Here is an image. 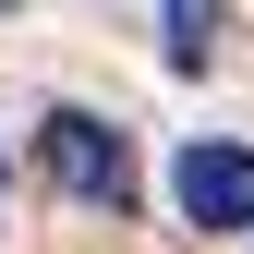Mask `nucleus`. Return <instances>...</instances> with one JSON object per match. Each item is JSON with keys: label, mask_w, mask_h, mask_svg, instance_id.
Instances as JSON below:
<instances>
[{"label": "nucleus", "mask_w": 254, "mask_h": 254, "mask_svg": "<svg viewBox=\"0 0 254 254\" xmlns=\"http://www.w3.org/2000/svg\"><path fill=\"white\" fill-rule=\"evenodd\" d=\"M37 182L61 206H133V133L109 109H49L37 121Z\"/></svg>", "instance_id": "f257e3e1"}, {"label": "nucleus", "mask_w": 254, "mask_h": 254, "mask_svg": "<svg viewBox=\"0 0 254 254\" xmlns=\"http://www.w3.org/2000/svg\"><path fill=\"white\" fill-rule=\"evenodd\" d=\"M170 206L194 230H218V242H254V145L242 133H194L170 157Z\"/></svg>", "instance_id": "f03ea898"}, {"label": "nucleus", "mask_w": 254, "mask_h": 254, "mask_svg": "<svg viewBox=\"0 0 254 254\" xmlns=\"http://www.w3.org/2000/svg\"><path fill=\"white\" fill-rule=\"evenodd\" d=\"M157 24H170V73H206L230 12H218V0H157Z\"/></svg>", "instance_id": "7ed1b4c3"}, {"label": "nucleus", "mask_w": 254, "mask_h": 254, "mask_svg": "<svg viewBox=\"0 0 254 254\" xmlns=\"http://www.w3.org/2000/svg\"><path fill=\"white\" fill-rule=\"evenodd\" d=\"M0 194H12V182H0Z\"/></svg>", "instance_id": "20e7f679"}]
</instances>
